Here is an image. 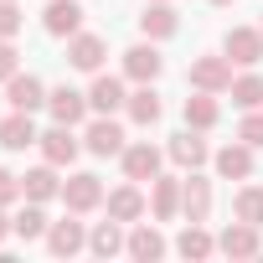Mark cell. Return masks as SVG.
Listing matches in <instances>:
<instances>
[{
	"label": "cell",
	"instance_id": "1",
	"mask_svg": "<svg viewBox=\"0 0 263 263\" xmlns=\"http://www.w3.org/2000/svg\"><path fill=\"white\" fill-rule=\"evenodd\" d=\"M62 201H67V212H98L103 206V181L93 176V171H78V176H67L62 181Z\"/></svg>",
	"mask_w": 263,
	"mask_h": 263
},
{
	"label": "cell",
	"instance_id": "2",
	"mask_svg": "<svg viewBox=\"0 0 263 263\" xmlns=\"http://www.w3.org/2000/svg\"><path fill=\"white\" fill-rule=\"evenodd\" d=\"M186 78H191V88H201V93H227V88H232V57H196Z\"/></svg>",
	"mask_w": 263,
	"mask_h": 263
},
{
	"label": "cell",
	"instance_id": "3",
	"mask_svg": "<svg viewBox=\"0 0 263 263\" xmlns=\"http://www.w3.org/2000/svg\"><path fill=\"white\" fill-rule=\"evenodd\" d=\"M222 52H227L237 67H258V62H263V31H258V26H232V31L222 36Z\"/></svg>",
	"mask_w": 263,
	"mask_h": 263
},
{
	"label": "cell",
	"instance_id": "4",
	"mask_svg": "<svg viewBox=\"0 0 263 263\" xmlns=\"http://www.w3.org/2000/svg\"><path fill=\"white\" fill-rule=\"evenodd\" d=\"M83 248H88V227L78 222V212L47 227V253H57V258H72V253H83Z\"/></svg>",
	"mask_w": 263,
	"mask_h": 263
},
{
	"label": "cell",
	"instance_id": "5",
	"mask_svg": "<svg viewBox=\"0 0 263 263\" xmlns=\"http://www.w3.org/2000/svg\"><path fill=\"white\" fill-rule=\"evenodd\" d=\"M36 145H42V160H52V165H72L78 150H83V140L72 135V124H52Z\"/></svg>",
	"mask_w": 263,
	"mask_h": 263
},
{
	"label": "cell",
	"instance_id": "6",
	"mask_svg": "<svg viewBox=\"0 0 263 263\" xmlns=\"http://www.w3.org/2000/svg\"><path fill=\"white\" fill-rule=\"evenodd\" d=\"M103 57H108V42H103V36H93V31L67 36V62H72L78 72H98V67H103Z\"/></svg>",
	"mask_w": 263,
	"mask_h": 263
},
{
	"label": "cell",
	"instance_id": "7",
	"mask_svg": "<svg viewBox=\"0 0 263 263\" xmlns=\"http://www.w3.org/2000/svg\"><path fill=\"white\" fill-rule=\"evenodd\" d=\"M165 72V57L155 52V42H140V47H129L124 52V78H135V83H155Z\"/></svg>",
	"mask_w": 263,
	"mask_h": 263
},
{
	"label": "cell",
	"instance_id": "8",
	"mask_svg": "<svg viewBox=\"0 0 263 263\" xmlns=\"http://www.w3.org/2000/svg\"><path fill=\"white\" fill-rule=\"evenodd\" d=\"M47 108H52L57 124H83V119L93 114V108H88V93H78V88H67V83L47 93Z\"/></svg>",
	"mask_w": 263,
	"mask_h": 263
},
{
	"label": "cell",
	"instance_id": "9",
	"mask_svg": "<svg viewBox=\"0 0 263 263\" xmlns=\"http://www.w3.org/2000/svg\"><path fill=\"white\" fill-rule=\"evenodd\" d=\"M181 217L186 222H206L212 217V181L191 171V181H181Z\"/></svg>",
	"mask_w": 263,
	"mask_h": 263
},
{
	"label": "cell",
	"instance_id": "10",
	"mask_svg": "<svg viewBox=\"0 0 263 263\" xmlns=\"http://www.w3.org/2000/svg\"><path fill=\"white\" fill-rule=\"evenodd\" d=\"M258 232H263V227H253V222H232V227L217 237V253H227V258H258V248H263Z\"/></svg>",
	"mask_w": 263,
	"mask_h": 263
},
{
	"label": "cell",
	"instance_id": "11",
	"mask_svg": "<svg viewBox=\"0 0 263 263\" xmlns=\"http://www.w3.org/2000/svg\"><path fill=\"white\" fill-rule=\"evenodd\" d=\"M83 150H93V155H124V129L108 114H98L88 124V135H83Z\"/></svg>",
	"mask_w": 263,
	"mask_h": 263
},
{
	"label": "cell",
	"instance_id": "12",
	"mask_svg": "<svg viewBox=\"0 0 263 263\" xmlns=\"http://www.w3.org/2000/svg\"><path fill=\"white\" fill-rule=\"evenodd\" d=\"M42 26H47V36H78L83 31V6L78 0H52L42 11Z\"/></svg>",
	"mask_w": 263,
	"mask_h": 263
},
{
	"label": "cell",
	"instance_id": "13",
	"mask_svg": "<svg viewBox=\"0 0 263 263\" xmlns=\"http://www.w3.org/2000/svg\"><path fill=\"white\" fill-rule=\"evenodd\" d=\"M6 98H11V108H21V114H36V108L47 103V88H42V78H31V72H16V78L6 83Z\"/></svg>",
	"mask_w": 263,
	"mask_h": 263
},
{
	"label": "cell",
	"instance_id": "14",
	"mask_svg": "<svg viewBox=\"0 0 263 263\" xmlns=\"http://www.w3.org/2000/svg\"><path fill=\"white\" fill-rule=\"evenodd\" d=\"M212 165H217V176H222V181H248V176H253V145H242V140H237V145L217 150V155H212Z\"/></svg>",
	"mask_w": 263,
	"mask_h": 263
},
{
	"label": "cell",
	"instance_id": "15",
	"mask_svg": "<svg viewBox=\"0 0 263 263\" xmlns=\"http://www.w3.org/2000/svg\"><path fill=\"white\" fill-rule=\"evenodd\" d=\"M150 186H155V191H150L155 222H176V217H181V181H176V176H155Z\"/></svg>",
	"mask_w": 263,
	"mask_h": 263
},
{
	"label": "cell",
	"instance_id": "16",
	"mask_svg": "<svg viewBox=\"0 0 263 263\" xmlns=\"http://www.w3.org/2000/svg\"><path fill=\"white\" fill-rule=\"evenodd\" d=\"M124 176L129 181H155L160 176V150L155 145H124Z\"/></svg>",
	"mask_w": 263,
	"mask_h": 263
},
{
	"label": "cell",
	"instance_id": "17",
	"mask_svg": "<svg viewBox=\"0 0 263 263\" xmlns=\"http://www.w3.org/2000/svg\"><path fill=\"white\" fill-rule=\"evenodd\" d=\"M42 135H36V124H31V114H21V108H11L6 119H0V145L6 150H26V145H36Z\"/></svg>",
	"mask_w": 263,
	"mask_h": 263
},
{
	"label": "cell",
	"instance_id": "18",
	"mask_svg": "<svg viewBox=\"0 0 263 263\" xmlns=\"http://www.w3.org/2000/svg\"><path fill=\"white\" fill-rule=\"evenodd\" d=\"M21 196H26V201H52V196H62V181H57V165L47 160V165L26 171V176H21Z\"/></svg>",
	"mask_w": 263,
	"mask_h": 263
},
{
	"label": "cell",
	"instance_id": "19",
	"mask_svg": "<svg viewBox=\"0 0 263 263\" xmlns=\"http://www.w3.org/2000/svg\"><path fill=\"white\" fill-rule=\"evenodd\" d=\"M103 206H108V217H114V222H140V217H145V196H140V186H135V181L119 186V191H108V196H103Z\"/></svg>",
	"mask_w": 263,
	"mask_h": 263
},
{
	"label": "cell",
	"instance_id": "20",
	"mask_svg": "<svg viewBox=\"0 0 263 263\" xmlns=\"http://www.w3.org/2000/svg\"><path fill=\"white\" fill-rule=\"evenodd\" d=\"M124 108H129V119H135V124H145V129H150V124H155V119L165 114V103H160V93H155V83H140L135 93L124 98Z\"/></svg>",
	"mask_w": 263,
	"mask_h": 263
},
{
	"label": "cell",
	"instance_id": "21",
	"mask_svg": "<svg viewBox=\"0 0 263 263\" xmlns=\"http://www.w3.org/2000/svg\"><path fill=\"white\" fill-rule=\"evenodd\" d=\"M140 31H145L150 42H165V36H176V31H181V16L165 6V0H150V11L140 16Z\"/></svg>",
	"mask_w": 263,
	"mask_h": 263
},
{
	"label": "cell",
	"instance_id": "22",
	"mask_svg": "<svg viewBox=\"0 0 263 263\" xmlns=\"http://www.w3.org/2000/svg\"><path fill=\"white\" fill-rule=\"evenodd\" d=\"M171 160H176V165H186V171H196V165H206V160H212V150H206V140H201V129H186V135H176V140H171Z\"/></svg>",
	"mask_w": 263,
	"mask_h": 263
},
{
	"label": "cell",
	"instance_id": "23",
	"mask_svg": "<svg viewBox=\"0 0 263 263\" xmlns=\"http://www.w3.org/2000/svg\"><path fill=\"white\" fill-rule=\"evenodd\" d=\"M124 98H129V93H124V83H119V78H108V72H98V78H93V88H88V108H93V114H114V108H124Z\"/></svg>",
	"mask_w": 263,
	"mask_h": 263
},
{
	"label": "cell",
	"instance_id": "24",
	"mask_svg": "<svg viewBox=\"0 0 263 263\" xmlns=\"http://www.w3.org/2000/svg\"><path fill=\"white\" fill-rule=\"evenodd\" d=\"M124 253H129V258H140V263H155V258H165V237H160L150 222H140L135 232H129Z\"/></svg>",
	"mask_w": 263,
	"mask_h": 263
},
{
	"label": "cell",
	"instance_id": "25",
	"mask_svg": "<svg viewBox=\"0 0 263 263\" xmlns=\"http://www.w3.org/2000/svg\"><path fill=\"white\" fill-rule=\"evenodd\" d=\"M186 129H212L217 119H222V103H217V93H201L196 88V98H186Z\"/></svg>",
	"mask_w": 263,
	"mask_h": 263
},
{
	"label": "cell",
	"instance_id": "26",
	"mask_svg": "<svg viewBox=\"0 0 263 263\" xmlns=\"http://www.w3.org/2000/svg\"><path fill=\"white\" fill-rule=\"evenodd\" d=\"M124 242H129V237H124V222H114V217H108V222H98V227L88 232V248H93L98 258H114V253H124Z\"/></svg>",
	"mask_w": 263,
	"mask_h": 263
},
{
	"label": "cell",
	"instance_id": "27",
	"mask_svg": "<svg viewBox=\"0 0 263 263\" xmlns=\"http://www.w3.org/2000/svg\"><path fill=\"white\" fill-rule=\"evenodd\" d=\"M176 253H181V258H212V253H217V237H212L201 222H186V232L176 237Z\"/></svg>",
	"mask_w": 263,
	"mask_h": 263
},
{
	"label": "cell",
	"instance_id": "28",
	"mask_svg": "<svg viewBox=\"0 0 263 263\" xmlns=\"http://www.w3.org/2000/svg\"><path fill=\"white\" fill-rule=\"evenodd\" d=\"M47 212H42V201H26L21 212H16V237H26V242H36V237H47Z\"/></svg>",
	"mask_w": 263,
	"mask_h": 263
},
{
	"label": "cell",
	"instance_id": "29",
	"mask_svg": "<svg viewBox=\"0 0 263 263\" xmlns=\"http://www.w3.org/2000/svg\"><path fill=\"white\" fill-rule=\"evenodd\" d=\"M232 217H237V222L263 227V186H242V191H237V201H232Z\"/></svg>",
	"mask_w": 263,
	"mask_h": 263
},
{
	"label": "cell",
	"instance_id": "30",
	"mask_svg": "<svg viewBox=\"0 0 263 263\" xmlns=\"http://www.w3.org/2000/svg\"><path fill=\"white\" fill-rule=\"evenodd\" d=\"M227 93H232L237 108H258V103H263V78H258V72H242V78H232Z\"/></svg>",
	"mask_w": 263,
	"mask_h": 263
},
{
	"label": "cell",
	"instance_id": "31",
	"mask_svg": "<svg viewBox=\"0 0 263 263\" xmlns=\"http://www.w3.org/2000/svg\"><path fill=\"white\" fill-rule=\"evenodd\" d=\"M237 140L253 145V150H263V114H258V108H248V119L237 124Z\"/></svg>",
	"mask_w": 263,
	"mask_h": 263
},
{
	"label": "cell",
	"instance_id": "32",
	"mask_svg": "<svg viewBox=\"0 0 263 263\" xmlns=\"http://www.w3.org/2000/svg\"><path fill=\"white\" fill-rule=\"evenodd\" d=\"M16 72H21V52H16L11 36H0V83H11Z\"/></svg>",
	"mask_w": 263,
	"mask_h": 263
},
{
	"label": "cell",
	"instance_id": "33",
	"mask_svg": "<svg viewBox=\"0 0 263 263\" xmlns=\"http://www.w3.org/2000/svg\"><path fill=\"white\" fill-rule=\"evenodd\" d=\"M21 21H26V16H21L16 0H0V36H16V31H21Z\"/></svg>",
	"mask_w": 263,
	"mask_h": 263
},
{
	"label": "cell",
	"instance_id": "34",
	"mask_svg": "<svg viewBox=\"0 0 263 263\" xmlns=\"http://www.w3.org/2000/svg\"><path fill=\"white\" fill-rule=\"evenodd\" d=\"M21 196V176H11V171H0V206H11Z\"/></svg>",
	"mask_w": 263,
	"mask_h": 263
},
{
	"label": "cell",
	"instance_id": "35",
	"mask_svg": "<svg viewBox=\"0 0 263 263\" xmlns=\"http://www.w3.org/2000/svg\"><path fill=\"white\" fill-rule=\"evenodd\" d=\"M11 232H16V222H11V217H6V206H0V242H6V237H11Z\"/></svg>",
	"mask_w": 263,
	"mask_h": 263
},
{
	"label": "cell",
	"instance_id": "36",
	"mask_svg": "<svg viewBox=\"0 0 263 263\" xmlns=\"http://www.w3.org/2000/svg\"><path fill=\"white\" fill-rule=\"evenodd\" d=\"M212 6H237V0H212Z\"/></svg>",
	"mask_w": 263,
	"mask_h": 263
},
{
	"label": "cell",
	"instance_id": "37",
	"mask_svg": "<svg viewBox=\"0 0 263 263\" xmlns=\"http://www.w3.org/2000/svg\"><path fill=\"white\" fill-rule=\"evenodd\" d=\"M258 31H263V21H258Z\"/></svg>",
	"mask_w": 263,
	"mask_h": 263
}]
</instances>
